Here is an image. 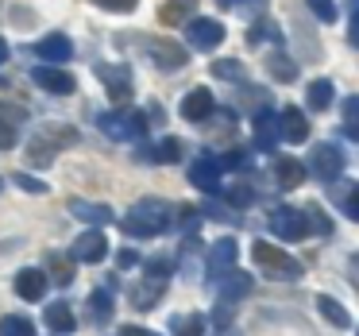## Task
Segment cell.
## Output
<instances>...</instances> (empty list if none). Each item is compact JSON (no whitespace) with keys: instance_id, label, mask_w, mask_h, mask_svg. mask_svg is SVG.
Returning <instances> with one entry per match:
<instances>
[{"instance_id":"e575fe53","label":"cell","mask_w":359,"mask_h":336,"mask_svg":"<svg viewBox=\"0 0 359 336\" xmlns=\"http://www.w3.org/2000/svg\"><path fill=\"white\" fill-rule=\"evenodd\" d=\"M305 217H309V232H317V236H328V232H332V220H328L325 213L317 209V205H305Z\"/></svg>"},{"instance_id":"30bf717a","label":"cell","mask_w":359,"mask_h":336,"mask_svg":"<svg viewBox=\"0 0 359 336\" xmlns=\"http://www.w3.org/2000/svg\"><path fill=\"white\" fill-rule=\"evenodd\" d=\"M251 132H255L259 151H274V147H278V140H282V116L263 105V109L255 112V124H251Z\"/></svg>"},{"instance_id":"ba28073f","label":"cell","mask_w":359,"mask_h":336,"mask_svg":"<svg viewBox=\"0 0 359 336\" xmlns=\"http://www.w3.org/2000/svg\"><path fill=\"white\" fill-rule=\"evenodd\" d=\"M236 259H240V243L232 240V236H224V240H217L209 248V278L220 282L224 274L236 271Z\"/></svg>"},{"instance_id":"4dcf8cb0","label":"cell","mask_w":359,"mask_h":336,"mask_svg":"<svg viewBox=\"0 0 359 336\" xmlns=\"http://www.w3.org/2000/svg\"><path fill=\"white\" fill-rule=\"evenodd\" d=\"M47 267H50V278H55L58 286H70V282H74V259H62L58 251H50Z\"/></svg>"},{"instance_id":"b9f144b4","label":"cell","mask_w":359,"mask_h":336,"mask_svg":"<svg viewBox=\"0 0 359 336\" xmlns=\"http://www.w3.org/2000/svg\"><path fill=\"white\" fill-rule=\"evenodd\" d=\"M228 201H232V205H251V189L248 186H236L232 194H228Z\"/></svg>"},{"instance_id":"cb8c5ba5","label":"cell","mask_w":359,"mask_h":336,"mask_svg":"<svg viewBox=\"0 0 359 336\" xmlns=\"http://www.w3.org/2000/svg\"><path fill=\"white\" fill-rule=\"evenodd\" d=\"M194 8H197V0H166L158 20H163V24H189V20H194Z\"/></svg>"},{"instance_id":"277c9868","label":"cell","mask_w":359,"mask_h":336,"mask_svg":"<svg viewBox=\"0 0 359 336\" xmlns=\"http://www.w3.org/2000/svg\"><path fill=\"white\" fill-rule=\"evenodd\" d=\"M271 232L278 236V240H305L309 236V217H305V209H294V205H278V209L271 213Z\"/></svg>"},{"instance_id":"7bdbcfd3","label":"cell","mask_w":359,"mask_h":336,"mask_svg":"<svg viewBox=\"0 0 359 336\" xmlns=\"http://www.w3.org/2000/svg\"><path fill=\"white\" fill-rule=\"evenodd\" d=\"M116 263H120V271H124V267H135V263H140V255H135L132 248H124V251L116 255Z\"/></svg>"},{"instance_id":"d590c367","label":"cell","mask_w":359,"mask_h":336,"mask_svg":"<svg viewBox=\"0 0 359 336\" xmlns=\"http://www.w3.org/2000/svg\"><path fill=\"white\" fill-rule=\"evenodd\" d=\"M305 4L313 8V16H317L320 24H332L336 20V0H305Z\"/></svg>"},{"instance_id":"f546056e","label":"cell","mask_w":359,"mask_h":336,"mask_svg":"<svg viewBox=\"0 0 359 336\" xmlns=\"http://www.w3.org/2000/svg\"><path fill=\"white\" fill-rule=\"evenodd\" d=\"M170 328H174V336H205L209 321H205L201 313H189V317H174Z\"/></svg>"},{"instance_id":"f6af8a7d","label":"cell","mask_w":359,"mask_h":336,"mask_svg":"<svg viewBox=\"0 0 359 336\" xmlns=\"http://www.w3.org/2000/svg\"><path fill=\"white\" fill-rule=\"evenodd\" d=\"M348 39H351V47L359 51V8H355V16H351V27H348Z\"/></svg>"},{"instance_id":"5bb4252c","label":"cell","mask_w":359,"mask_h":336,"mask_svg":"<svg viewBox=\"0 0 359 336\" xmlns=\"http://www.w3.org/2000/svg\"><path fill=\"white\" fill-rule=\"evenodd\" d=\"M32 81H35V86H43L47 93H58V97L74 93V86H78L70 74H66V70H55V66H39V70H32Z\"/></svg>"},{"instance_id":"f35d334b","label":"cell","mask_w":359,"mask_h":336,"mask_svg":"<svg viewBox=\"0 0 359 336\" xmlns=\"http://www.w3.org/2000/svg\"><path fill=\"white\" fill-rule=\"evenodd\" d=\"M97 8H104V12H132L140 0H93Z\"/></svg>"},{"instance_id":"f1b7e54d","label":"cell","mask_w":359,"mask_h":336,"mask_svg":"<svg viewBox=\"0 0 359 336\" xmlns=\"http://www.w3.org/2000/svg\"><path fill=\"white\" fill-rule=\"evenodd\" d=\"M263 39L274 43V47H282V32L271 24V20H255V24H251V32H248V43H251V47H259Z\"/></svg>"},{"instance_id":"ffe728a7","label":"cell","mask_w":359,"mask_h":336,"mask_svg":"<svg viewBox=\"0 0 359 336\" xmlns=\"http://www.w3.org/2000/svg\"><path fill=\"white\" fill-rule=\"evenodd\" d=\"M70 213H74L78 220H86V224H93V228L112 224V209H109V205H93V201H81V197H74V201H70Z\"/></svg>"},{"instance_id":"83f0119b","label":"cell","mask_w":359,"mask_h":336,"mask_svg":"<svg viewBox=\"0 0 359 336\" xmlns=\"http://www.w3.org/2000/svg\"><path fill=\"white\" fill-rule=\"evenodd\" d=\"M340 112H344V135H348V140H355V143H359V93L344 97Z\"/></svg>"},{"instance_id":"681fc988","label":"cell","mask_w":359,"mask_h":336,"mask_svg":"<svg viewBox=\"0 0 359 336\" xmlns=\"http://www.w3.org/2000/svg\"><path fill=\"white\" fill-rule=\"evenodd\" d=\"M355 336H359V328H355Z\"/></svg>"},{"instance_id":"1f68e13d","label":"cell","mask_w":359,"mask_h":336,"mask_svg":"<svg viewBox=\"0 0 359 336\" xmlns=\"http://www.w3.org/2000/svg\"><path fill=\"white\" fill-rule=\"evenodd\" d=\"M0 336H35V325H32V317L8 313V317H0Z\"/></svg>"},{"instance_id":"7dc6e473","label":"cell","mask_w":359,"mask_h":336,"mask_svg":"<svg viewBox=\"0 0 359 336\" xmlns=\"http://www.w3.org/2000/svg\"><path fill=\"white\" fill-rule=\"evenodd\" d=\"M4 62H8V43L0 39V66H4Z\"/></svg>"},{"instance_id":"d6986e66","label":"cell","mask_w":359,"mask_h":336,"mask_svg":"<svg viewBox=\"0 0 359 336\" xmlns=\"http://www.w3.org/2000/svg\"><path fill=\"white\" fill-rule=\"evenodd\" d=\"M282 116V140H290V143H302V140H309V120H305V112L302 109H282L278 112Z\"/></svg>"},{"instance_id":"d4e9b609","label":"cell","mask_w":359,"mask_h":336,"mask_svg":"<svg viewBox=\"0 0 359 336\" xmlns=\"http://www.w3.org/2000/svg\"><path fill=\"white\" fill-rule=\"evenodd\" d=\"M143 159H147V163H178V159H182V140L166 135L163 143H155V147L143 151Z\"/></svg>"},{"instance_id":"4fadbf2b","label":"cell","mask_w":359,"mask_h":336,"mask_svg":"<svg viewBox=\"0 0 359 336\" xmlns=\"http://www.w3.org/2000/svg\"><path fill=\"white\" fill-rule=\"evenodd\" d=\"M32 55H39L43 62H70V58H74V43L66 39L62 32H55V35H47V39L35 43Z\"/></svg>"},{"instance_id":"9c48e42d","label":"cell","mask_w":359,"mask_h":336,"mask_svg":"<svg viewBox=\"0 0 359 336\" xmlns=\"http://www.w3.org/2000/svg\"><path fill=\"white\" fill-rule=\"evenodd\" d=\"M104 255H109V240H104L101 228H89V232H81L78 240H74V248H70V259H74V263H101Z\"/></svg>"},{"instance_id":"ac0fdd59","label":"cell","mask_w":359,"mask_h":336,"mask_svg":"<svg viewBox=\"0 0 359 336\" xmlns=\"http://www.w3.org/2000/svg\"><path fill=\"white\" fill-rule=\"evenodd\" d=\"M271 170H274V178H278L282 189H297L305 182V163H297V159H290V155H278Z\"/></svg>"},{"instance_id":"ee69618b","label":"cell","mask_w":359,"mask_h":336,"mask_svg":"<svg viewBox=\"0 0 359 336\" xmlns=\"http://www.w3.org/2000/svg\"><path fill=\"white\" fill-rule=\"evenodd\" d=\"M120 336H158V332H151V328H140V325H124V328H120Z\"/></svg>"},{"instance_id":"60d3db41","label":"cell","mask_w":359,"mask_h":336,"mask_svg":"<svg viewBox=\"0 0 359 336\" xmlns=\"http://www.w3.org/2000/svg\"><path fill=\"white\" fill-rule=\"evenodd\" d=\"M212 74H217V78H240L243 66L240 62H217V66H212Z\"/></svg>"},{"instance_id":"e0dca14e","label":"cell","mask_w":359,"mask_h":336,"mask_svg":"<svg viewBox=\"0 0 359 336\" xmlns=\"http://www.w3.org/2000/svg\"><path fill=\"white\" fill-rule=\"evenodd\" d=\"M151 62L163 66V70H182L189 62V55L178 47V43H166V39H155L151 43Z\"/></svg>"},{"instance_id":"7c38bea8","label":"cell","mask_w":359,"mask_h":336,"mask_svg":"<svg viewBox=\"0 0 359 336\" xmlns=\"http://www.w3.org/2000/svg\"><path fill=\"white\" fill-rule=\"evenodd\" d=\"M212 112H217V101H212L209 89H194V93L182 97V116H186L189 124H201V120H209Z\"/></svg>"},{"instance_id":"603a6c76","label":"cell","mask_w":359,"mask_h":336,"mask_svg":"<svg viewBox=\"0 0 359 336\" xmlns=\"http://www.w3.org/2000/svg\"><path fill=\"white\" fill-rule=\"evenodd\" d=\"M47 325H50V332H58V336H70L74 332V309L66 302H50L47 305Z\"/></svg>"},{"instance_id":"3957f363","label":"cell","mask_w":359,"mask_h":336,"mask_svg":"<svg viewBox=\"0 0 359 336\" xmlns=\"http://www.w3.org/2000/svg\"><path fill=\"white\" fill-rule=\"evenodd\" d=\"M97 128H101L109 140H135L140 143L143 135H147V116L143 112H104V116H97Z\"/></svg>"},{"instance_id":"d6a6232c","label":"cell","mask_w":359,"mask_h":336,"mask_svg":"<svg viewBox=\"0 0 359 336\" xmlns=\"http://www.w3.org/2000/svg\"><path fill=\"white\" fill-rule=\"evenodd\" d=\"M266 70L274 74L278 81H294L297 78V62H290L282 51H274V55H266Z\"/></svg>"},{"instance_id":"8d00e7d4","label":"cell","mask_w":359,"mask_h":336,"mask_svg":"<svg viewBox=\"0 0 359 336\" xmlns=\"http://www.w3.org/2000/svg\"><path fill=\"white\" fill-rule=\"evenodd\" d=\"M12 178H16V186L27 189V194H47V182L32 178V174H12Z\"/></svg>"},{"instance_id":"52a82bcc","label":"cell","mask_w":359,"mask_h":336,"mask_svg":"<svg viewBox=\"0 0 359 336\" xmlns=\"http://www.w3.org/2000/svg\"><path fill=\"white\" fill-rule=\"evenodd\" d=\"M189 182H194L201 194H220V189H224V166H220V159H212V155L197 159V163L189 166Z\"/></svg>"},{"instance_id":"74e56055","label":"cell","mask_w":359,"mask_h":336,"mask_svg":"<svg viewBox=\"0 0 359 336\" xmlns=\"http://www.w3.org/2000/svg\"><path fill=\"white\" fill-rule=\"evenodd\" d=\"M340 209L348 213L351 220H359V186H351V189H348V197L340 201Z\"/></svg>"},{"instance_id":"9a60e30c","label":"cell","mask_w":359,"mask_h":336,"mask_svg":"<svg viewBox=\"0 0 359 336\" xmlns=\"http://www.w3.org/2000/svg\"><path fill=\"white\" fill-rule=\"evenodd\" d=\"M248 294H251V274H243V271H232V274H224V278L217 282L220 305H232V302H240V297H248Z\"/></svg>"},{"instance_id":"484cf974","label":"cell","mask_w":359,"mask_h":336,"mask_svg":"<svg viewBox=\"0 0 359 336\" xmlns=\"http://www.w3.org/2000/svg\"><path fill=\"white\" fill-rule=\"evenodd\" d=\"M86 305H89V321H93V325H109L112 321V294L109 290H93Z\"/></svg>"},{"instance_id":"c3c4849f","label":"cell","mask_w":359,"mask_h":336,"mask_svg":"<svg viewBox=\"0 0 359 336\" xmlns=\"http://www.w3.org/2000/svg\"><path fill=\"white\" fill-rule=\"evenodd\" d=\"M243 0H220V8H240Z\"/></svg>"},{"instance_id":"7402d4cb","label":"cell","mask_w":359,"mask_h":336,"mask_svg":"<svg viewBox=\"0 0 359 336\" xmlns=\"http://www.w3.org/2000/svg\"><path fill=\"white\" fill-rule=\"evenodd\" d=\"M332 97H336V89H332V81H328V78H317V81L305 86V105H309L313 112H325L328 105H332Z\"/></svg>"},{"instance_id":"8fae6325","label":"cell","mask_w":359,"mask_h":336,"mask_svg":"<svg viewBox=\"0 0 359 336\" xmlns=\"http://www.w3.org/2000/svg\"><path fill=\"white\" fill-rule=\"evenodd\" d=\"M97 74H101L104 89H109V97L116 105L132 101V70L128 66H97Z\"/></svg>"},{"instance_id":"8992f818","label":"cell","mask_w":359,"mask_h":336,"mask_svg":"<svg viewBox=\"0 0 359 336\" xmlns=\"http://www.w3.org/2000/svg\"><path fill=\"white\" fill-rule=\"evenodd\" d=\"M186 39H189V47H197V51H217L220 43H224V24H220V20H209V16H194L186 24Z\"/></svg>"},{"instance_id":"7a4b0ae2","label":"cell","mask_w":359,"mask_h":336,"mask_svg":"<svg viewBox=\"0 0 359 336\" xmlns=\"http://www.w3.org/2000/svg\"><path fill=\"white\" fill-rule=\"evenodd\" d=\"M251 259H255V267L263 271V278H274V282H297L302 278V263H297L294 255H286L282 248H274L271 240L251 243Z\"/></svg>"},{"instance_id":"2e32d148","label":"cell","mask_w":359,"mask_h":336,"mask_svg":"<svg viewBox=\"0 0 359 336\" xmlns=\"http://www.w3.org/2000/svg\"><path fill=\"white\" fill-rule=\"evenodd\" d=\"M16 294L24 297V302H39V297L47 294V271H39V267L20 271L16 274Z\"/></svg>"},{"instance_id":"ab89813d","label":"cell","mask_w":359,"mask_h":336,"mask_svg":"<svg viewBox=\"0 0 359 336\" xmlns=\"http://www.w3.org/2000/svg\"><path fill=\"white\" fill-rule=\"evenodd\" d=\"M12 143H16V124L12 120H0V151L12 147Z\"/></svg>"},{"instance_id":"4316f807","label":"cell","mask_w":359,"mask_h":336,"mask_svg":"<svg viewBox=\"0 0 359 336\" xmlns=\"http://www.w3.org/2000/svg\"><path fill=\"white\" fill-rule=\"evenodd\" d=\"M317 309H320V317H325L328 325H336V328H348V325H351V313L344 309V305L336 302V297H328V294H320V297H317Z\"/></svg>"},{"instance_id":"5b68a950","label":"cell","mask_w":359,"mask_h":336,"mask_svg":"<svg viewBox=\"0 0 359 336\" xmlns=\"http://www.w3.org/2000/svg\"><path fill=\"white\" fill-rule=\"evenodd\" d=\"M309 170H313V178H320V182H336L344 174V151L336 147V143H317V147L309 151Z\"/></svg>"},{"instance_id":"6da1fadb","label":"cell","mask_w":359,"mask_h":336,"mask_svg":"<svg viewBox=\"0 0 359 336\" xmlns=\"http://www.w3.org/2000/svg\"><path fill=\"white\" fill-rule=\"evenodd\" d=\"M170 220H174L170 201H163V197H143V201H135L124 213L120 224H124L128 236H163L170 228Z\"/></svg>"},{"instance_id":"44dd1931","label":"cell","mask_w":359,"mask_h":336,"mask_svg":"<svg viewBox=\"0 0 359 336\" xmlns=\"http://www.w3.org/2000/svg\"><path fill=\"white\" fill-rule=\"evenodd\" d=\"M163 290H166V278H151V274H147V278L132 290V305H135V309H151V305L163 297Z\"/></svg>"},{"instance_id":"bcb514c9","label":"cell","mask_w":359,"mask_h":336,"mask_svg":"<svg viewBox=\"0 0 359 336\" xmlns=\"http://www.w3.org/2000/svg\"><path fill=\"white\" fill-rule=\"evenodd\" d=\"M20 240H0V255H8V251H16Z\"/></svg>"},{"instance_id":"836d02e7","label":"cell","mask_w":359,"mask_h":336,"mask_svg":"<svg viewBox=\"0 0 359 336\" xmlns=\"http://www.w3.org/2000/svg\"><path fill=\"white\" fill-rule=\"evenodd\" d=\"M27 155H32V163H35V166H47L50 159H55V151H50L47 135H35V140H32V147H27Z\"/></svg>"}]
</instances>
